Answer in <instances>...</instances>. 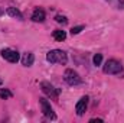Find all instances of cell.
<instances>
[{
  "mask_svg": "<svg viewBox=\"0 0 124 123\" xmlns=\"http://www.w3.org/2000/svg\"><path fill=\"white\" fill-rule=\"evenodd\" d=\"M87 106H88V97L84 96V97H81V100H79V101L77 103V106H75L77 114H78V116H82V114L85 113V110H87Z\"/></svg>",
  "mask_w": 124,
  "mask_h": 123,
  "instance_id": "52a82bcc",
  "label": "cell"
},
{
  "mask_svg": "<svg viewBox=\"0 0 124 123\" xmlns=\"http://www.w3.org/2000/svg\"><path fill=\"white\" fill-rule=\"evenodd\" d=\"M45 18H46L45 10H42V9H35V12H33V15H32V20H33V22H43Z\"/></svg>",
  "mask_w": 124,
  "mask_h": 123,
  "instance_id": "ba28073f",
  "label": "cell"
},
{
  "mask_svg": "<svg viewBox=\"0 0 124 123\" xmlns=\"http://www.w3.org/2000/svg\"><path fill=\"white\" fill-rule=\"evenodd\" d=\"M6 12H7V15H9V16L16 18V19H22V18H23V16H22V13H20L16 7H7V10H6Z\"/></svg>",
  "mask_w": 124,
  "mask_h": 123,
  "instance_id": "8fae6325",
  "label": "cell"
},
{
  "mask_svg": "<svg viewBox=\"0 0 124 123\" xmlns=\"http://www.w3.org/2000/svg\"><path fill=\"white\" fill-rule=\"evenodd\" d=\"M39 103H40V107H42L43 114H45L46 117H49V119L55 120V119H56V116H55V113H54V110H52V107H51V103H49L46 98H39Z\"/></svg>",
  "mask_w": 124,
  "mask_h": 123,
  "instance_id": "5b68a950",
  "label": "cell"
},
{
  "mask_svg": "<svg viewBox=\"0 0 124 123\" xmlns=\"http://www.w3.org/2000/svg\"><path fill=\"white\" fill-rule=\"evenodd\" d=\"M35 61V57H33V54L32 52H26V54H23V57H22V65H25V67H31L32 64Z\"/></svg>",
  "mask_w": 124,
  "mask_h": 123,
  "instance_id": "9c48e42d",
  "label": "cell"
},
{
  "mask_svg": "<svg viewBox=\"0 0 124 123\" xmlns=\"http://www.w3.org/2000/svg\"><path fill=\"white\" fill-rule=\"evenodd\" d=\"M101 122H102L101 119H91L90 120V123H101Z\"/></svg>",
  "mask_w": 124,
  "mask_h": 123,
  "instance_id": "2e32d148",
  "label": "cell"
},
{
  "mask_svg": "<svg viewBox=\"0 0 124 123\" xmlns=\"http://www.w3.org/2000/svg\"><path fill=\"white\" fill-rule=\"evenodd\" d=\"M121 64L117 61V60H108V61L105 62V65H104V72L105 74H118L120 71H121Z\"/></svg>",
  "mask_w": 124,
  "mask_h": 123,
  "instance_id": "7a4b0ae2",
  "label": "cell"
},
{
  "mask_svg": "<svg viewBox=\"0 0 124 123\" xmlns=\"http://www.w3.org/2000/svg\"><path fill=\"white\" fill-rule=\"evenodd\" d=\"M40 87H42V91L45 93L46 96H49V97L54 98V100H58V96H59V93H61L59 88H55L52 84H49V83H46V81L40 83Z\"/></svg>",
  "mask_w": 124,
  "mask_h": 123,
  "instance_id": "277c9868",
  "label": "cell"
},
{
  "mask_svg": "<svg viewBox=\"0 0 124 123\" xmlns=\"http://www.w3.org/2000/svg\"><path fill=\"white\" fill-rule=\"evenodd\" d=\"M63 80H65L69 86H77V84H81V83H82L81 77H79L78 72H75L74 70H66L65 74H63Z\"/></svg>",
  "mask_w": 124,
  "mask_h": 123,
  "instance_id": "3957f363",
  "label": "cell"
},
{
  "mask_svg": "<svg viewBox=\"0 0 124 123\" xmlns=\"http://www.w3.org/2000/svg\"><path fill=\"white\" fill-rule=\"evenodd\" d=\"M1 83H3V81H1V78H0V86H1Z\"/></svg>",
  "mask_w": 124,
  "mask_h": 123,
  "instance_id": "ac0fdd59",
  "label": "cell"
},
{
  "mask_svg": "<svg viewBox=\"0 0 124 123\" xmlns=\"http://www.w3.org/2000/svg\"><path fill=\"white\" fill-rule=\"evenodd\" d=\"M55 20H56L58 23H66V22H68L66 18H65V16H61V15H58V16L55 18Z\"/></svg>",
  "mask_w": 124,
  "mask_h": 123,
  "instance_id": "9a60e30c",
  "label": "cell"
},
{
  "mask_svg": "<svg viewBox=\"0 0 124 123\" xmlns=\"http://www.w3.org/2000/svg\"><path fill=\"white\" fill-rule=\"evenodd\" d=\"M1 57L9 62H17L19 61V52L17 51H13V49H3L1 51Z\"/></svg>",
  "mask_w": 124,
  "mask_h": 123,
  "instance_id": "8992f818",
  "label": "cell"
},
{
  "mask_svg": "<svg viewBox=\"0 0 124 123\" xmlns=\"http://www.w3.org/2000/svg\"><path fill=\"white\" fill-rule=\"evenodd\" d=\"M12 96V91H9L7 88H0V98H10Z\"/></svg>",
  "mask_w": 124,
  "mask_h": 123,
  "instance_id": "7c38bea8",
  "label": "cell"
},
{
  "mask_svg": "<svg viewBox=\"0 0 124 123\" xmlns=\"http://www.w3.org/2000/svg\"><path fill=\"white\" fill-rule=\"evenodd\" d=\"M84 29V26H74L72 29H71V33L72 35H77V33H79V32Z\"/></svg>",
  "mask_w": 124,
  "mask_h": 123,
  "instance_id": "5bb4252c",
  "label": "cell"
},
{
  "mask_svg": "<svg viewBox=\"0 0 124 123\" xmlns=\"http://www.w3.org/2000/svg\"><path fill=\"white\" fill-rule=\"evenodd\" d=\"M1 13H3V10H1V9H0V15H1Z\"/></svg>",
  "mask_w": 124,
  "mask_h": 123,
  "instance_id": "e0dca14e",
  "label": "cell"
},
{
  "mask_svg": "<svg viewBox=\"0 0 124 123\" xmlns=\"http://www.w3.org/2000/svg\"><path fill=\"white\" fill-rule=\"evenodd\" d=\"M93 62L95 67H98V65H101V62H102V55L101 54H95L93 58Z\"/></svg>",
  "mask_w": 124,
  "mask_h": 123,
  "instance_id": "4fadbf2b",
  "label": "cell"
},
{
  "mask_svg": "<svg viewBox=\"0 0 124 123\" xmlns=\"http://www.w3.org/2000/svg\"><path fill=\"white\" fill-rule=\"evenodd\" d=\"M52 36H54V39H55V41H58V42H62V41H65V39H66V33H65V31H61V29L54 31Z\"/></svg>",
  "mask_w": 124,
  "mask_h": 123,
  "instance_id": "30bf717a",
  "label": "cell"
},
{
  "mask_svg": "<svg viewBox=\"0 0 124 123\" xmlns=\"http://www.w3.org/2000/svg\"><path fill=\"white\" fill-rule=\"evenodd\" d=\"M46 60L51 64H62V65H65L68 62V57L61 49H52V51H49L46 54Z\"/></svg>",
  "mask_w": 124,
  "mask_h": 123,
  "instance_id": "6da1fadb",
  "label": "cell"
}]
</instances>
